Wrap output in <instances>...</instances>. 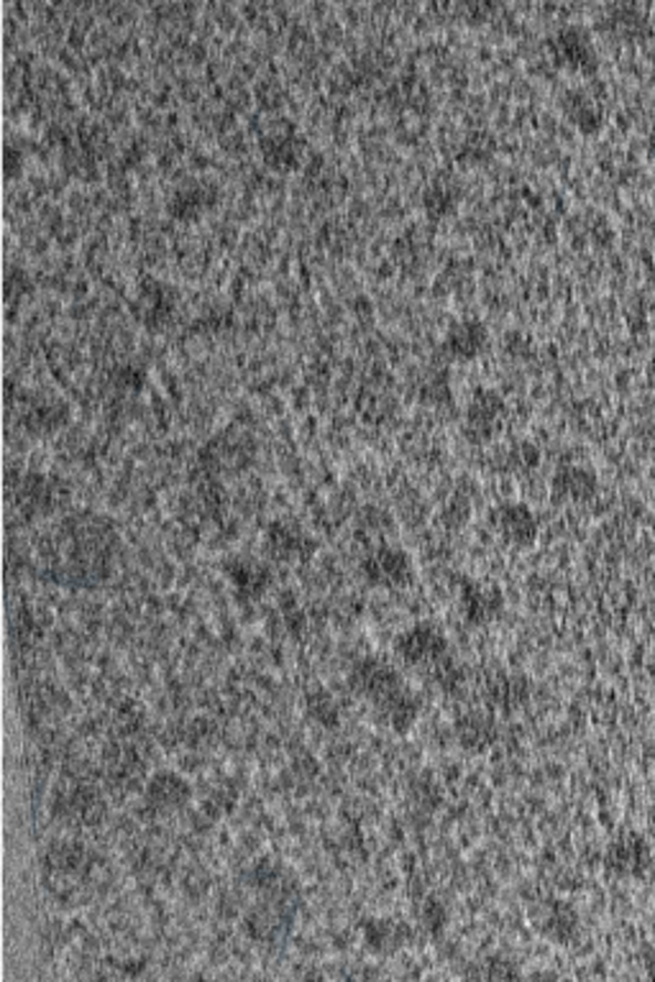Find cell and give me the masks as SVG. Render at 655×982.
Instances as JSON below:
<instances>
[{"instance_id": "cell-1", "label": "cell", "mask_w": 655, "mask_h": 982, "mask_svg": "<svg viewBox=\"0 0 655 982\" xmlns=\"http://www.w3.org/2000/svg\"><path fill=\"white\" fill-rule=\"evenodd\" d=\"M604 867L612 878L645 880L655 867L651 842L641 832H622L604 849Z\"/></svg>"}, {"instance_id": "cell-2", "label": "cell", "mask_w": 655, "mask_h": 982, "mask_svg": "<svg viewBox=\"0 0 655 982\" xmlns=\"http://www.w3.org/2000/svg\"><path fill=\"white\" fill-rule=\"evenodd\" d=\"M362 576L366 578L368 586L374 588H405L409 581L415 578V563L405 547L382 543L374 551L366 553L362 561Z\"/></svg>"}, {"instance_id": "cell-3", "label": "cell", "mask_w": 655, "mask_h": 982, "mask_svg": "<svg viewBox=\"0 0 655 982\" xmlns=\"http://www.w3.org/2000/svg\"><path fill=\"white\" fill-rule=\"evenodd\" d=\"M548 49H551L555 64L571 72L592 75L600 67V52L594 46V36L579 23H563V27L555 29L548 39Z\"/></svg>"}, {"instance_id": "cell-4", "label": "cell", "mask_w": 655, "mask_h": 982, "mask_svg": "<svg viewBox=\"0 0 655 982\" xmlns=\"http://www.w3.org/2000/svg\"><path fill=\"white\" fill-rule=\"evenodd\" d=\"M448 637L444 629L433 621H415L413 627L403 629L395 640L397 658L407 666H436L448 658Z\"/></svg>"}, {"instance_id": "cell-5", "label": "cell", "mask_w": 655, "mask_h": 982, "mask_svg": "<svg viewBox=\"0 0 655 982\" xmlns=\"http://www.w3.org/2000/svg\"><path fill=\"white\" fill-rule=\"evenodd\" d=\"M349 686L358 696H364V699H368L372 703H380L384 696L397 691L399 686H405V683L389 660L376 658V655H366V658L356 660L354 668H351Z\"/></svg>"}, {"instance_id": "cell-6", "label": "cell", "mask_w": 655, "mask_h": 982, "mask_svg": "<svg viewBox=\"0 0 655 982\" xmlns=\"http://www.w3.org/2000/svg\"><path fill=\"white\" fill-rule=\"evenodd\" d=\"M491 527L507 545L512 547H528L538 540L540 522L532 512V506L526 502H502L491 510Z\"/></svg>"}, {"instance_id": "cell-7", "label": "cell", "mask_w": 655, "mask_h": 982, "mask_svg": "<svg viewBox=\"0 0 655 982\" xmlns=\"http://www.w3.org/2000/svg\"><path fill=\"white\" fill-rule=\"evenodd\" d=\"M458 604H461V614L469 625L485 627L502 617L505 594L497 584L466 578L461 584V592H458Z\"/></svg>"}, {"instance_id": "cell-8", "label": "cell", "mask_w": 655, "mask_h": 982, "mask_svg": "<svg viewBox=\"0 0 655 982\" xmlns=\"http://www.w3.org/2000/svg\"><path fill=\"white\" fill-rule=\"evenodd\" d=\"M507 415V405L505 399L497 395L495 389H479L477 395L469 399V407H466V417H464V428L466 436L477 443H485V440H491L502 428Z\"/></svg>"}, {"instance_id": "cell-9", "label": "cell", "mask_w": 655, "mask_h": 982, "mask_svg": "<svg viewBox=\"0 0 655 982\" xmlns=\"http://www.w3.org/2000/svg\"><path fill=\"white\" fill-rule=\"evenodd\" d=\"M175 307H177V292L171 290L167 282L144 280L142 286H138L134 300V313L144 325L162 327L164 323H169L171 315H175Z\"/></svg>"}, {"instance_id": "cell-10", "label": "cell", "mask_w": 655, "mask_h": 982, "mask_svg": "<svg viewBox=\"0 0 655 982\" xmlns=\"http://www.w3.org/2000/svg\"><path fill=\"white\" fill-rule=\"evenodd\" d=\"M600 489V479L592 466L584 463H563L551 479V497L563 504L589 502Z\"/></svg>"}, {"instance_id": "cell-11", "label": "cell", "mask_w": 655, "mask_h": 982, "mask_svg": "<svg viewBox=\"0 0 655 982\" xmlns=\"http://www.w3.org/2000/svg\"><path fill=\"white\" fill-rule=\"evenodd\" d=\"M489 346V327L479 317H461L450 323L444 335V351L458 362H471Z\"/></svg>"}, {"instance_id": "cell-12", "label": "cell", "mask_w": 655, "mask_h": 982, "mask_svg": "<svg viewBox=\"0 0 655 982\" xmlns=\"http://www.w3.org/2000/svg\"><path fill=\"white\" fill-rule=\"evenodd\" d=\"M218 195L220 190L216 182H208V179H193V182H183L179 187H175V192H171L167 200V210L169 216L177 220H195L218 202Z\"/></svg>"}, {"instance_id": "cell-13", "label": "cell", "mask_w": 655, "mask_h": 982, "mask_svg": "<svg viewBox=\"0 0 655 982\" xmlns=\"http://www.w3.org/2000/svg\"><path fill=\"white\" fill-rule=\"evenodd\" d=\"M561 108L581 134H596L604 126V118H607V111H604L600 97L586 87H569L561 95Z\"/></svg>"}, {"instance_id": "cell-14", "label": "cell", "mask_w": 655, "mask_h": 982, "mask_svg": "<svg viewBox=\"0 0 655 982\" xmlns=\"http://www.w3.org/2000/svg\"><path fill=\"white\" fill-rule=\"evenodd\" d=\"M264 545L267 551L280 561H292V558H305L310 555V551L315 547V540L302 530L298 522L292 520H277L269 525L267 535H264Z\"/></svg>"}, {"instance_id": "cell-15", "label": "cell", "mask_w": 655, "mask_h": 982, "mask_svg": "<svg viewBox=\"0 0 655 982\" xmlns=\"http://www.w3.org/2000/svg\"><path fill=\"white\" fill-rule=\"evenodd\" d=\"M536 927L553 944H571L579 937V913L569 900H548L540 908Z\"/></svg>"}, {"instance_id": "cell-16", "label": "cell", "mask_w": 655, "mask_h": 982, "mask_svg": "<svg viewBox=\"0 0 655 982\" xmlns=\"http://www.w3.org/2000/svg\"><path fill=\"white\" fill-rule=\"evenodd\" d=\"M413 937L415 931L407 921L389 919V916L366 919L364 923V944L374 954H395L399 949H405Z\"/></svg>"}, {"instance_id": "cell-17", "label": "cell", "mask_w": 655, "mask_h": 982, "mask_svg": "<svg viewBox=\"0 0 655 982\" xmlns=\"http://www.w3.org/2000/svg\"><path fill=\"white\" fill-rule=\"evenodd\" d=\"M374 707L392 732L407 734L415 727L417 717H420L423 701L417 699L413 691L405 689V686H399L397 691L384 696V699L380 703H374Z\"/></svg>"}, {"instance_id": "cell-18", "label": "cell", "mask_w": 655, "mask_h": 982, "mask_svg": "<svg viewBox=\"0 0 655 982\" xmlns=\"http://www.w3.org/2000/svg\"><path fill=\"white\" fill-rule=\"evenodd\" d=\"M190 796H193L190 783H187L183 775L169 771L157 773L149 781V785H146V798H149V804L157 808H179L190 801Z\"/></svg>"}, {"instance_id": "cell-19", "label": "cell", "mask_w": 655, "mask_h": 982, "mask_svg": "<svg viewBox=\"0 0 655 982\" xmlns=\"http://www.w3.org/2000/svg\"><path fill=\"white\" fill-rule=\"evenodd\" d=\"M226 573L231 578V584L236 586V592L241 596H261L272 584V576H269V568L261 566L259 561L251 558H233L226 563Z\"/></svg>"}, {"instance_id": "cell-20", "label": "cell", "mask_w": 655, "mask_h": 982, "mask_svg": "<svg viewBox=\"0 0 655 982\" xmlns=\"http://www.w3.org/2000/svg\"><path fill=\"white\" fill-rule=\"evenodd\" d=\"M302 157V138L294 130H280L264 138V159L277 169L294 167Z\"/></svg>"}, {"instance_id": "cell-21", "label": "cell", "mask_w": 655, "mask_h": 982, "mask_svg": "<svg viewBox=\"0 0 655 982\" xmlns=\"http://www.w3.org/2000/svg\"><path fill=\"white\" fill-rule=\"evenodd\" d=\"M456 734H458V742H461L466 750L481 752V750H487L491 742H495L497 730H495V722H491V717L466 714L461 722H458Z\"/></svg>"}, {"instance_id": "cell-22", "label": "cell", "mask_w": 655, "mask_h": 982, "mask_svg": "<svg viewBox=\"0 0 655 982\" xmlns=\"http://www.w3.org/2000/svg\"><path fill=\"white\" fill-rule=\"evenodd\" d=\"M604 23H607L612 34H620L625 39H641L643 34H648V19H645V13L635 6L612 8L610 19Z\"/></svg>"}, {"instance_id": "cell-23", "label": "cell", "mask_w": 655, "mask_h": 982, "mask_svg": "<svg viewBox=\"0 0 655 982\" xmlns=\"http://www.w3.org/2000/svg\"><path fill=\"white\" fill-rule=\"evenodd\" d=\"M458 198H461V187H458L454 179H436V182H430L423 192L425 210L436 218L454 210Z\"/></svg>"}, {"instance_id": "cell-24", "label": "cell", "mask_w": 655, "mask_h": 982, "mask_svg": "<svg viewBox=\"0 0 655 982\" xmlns=\"http://www.w3.org/2000/svg\"><path fill=\"white\" fill-rule=\"evenodd\" d=\"M526 693H528L526 678H522V676H514V673H502V676L497 678L495 683H491V689H489V701H495L497 707L510 709V707H514V703H518V701L526 699Z\"/></svg>"}, {"instance_id": "cell-25", "label": "cell", "mask_w": 655, "mask_h": 982, "mask_svg": "<svg viewBox=\"0 0 655 982\" xmlns=\"http://www.w3.org/2000/svg\"><path fill=\"white\" fill-rule=\"evenodd\" d=\"M417 919H420V929L425 931V934L438 937V934H444L446 927H448V908H446L444 900L425 898Z\"/></svg>"}, {"instance_id": "cell-26", "label": "cell", "mask_w": 655, "mask_h": 982, "mask_svg": "<svg viewBox=\"0 0 655 982\" xmlns=\"http://www.w3.org/2000/svg\"><path fill=\"white\" fill-rule=\"evenodd\" d=\"M305 709H308V717L315 719L318 724H323V727L339 724V707H335L331 693H325V691L310 693L308 701H305Z\"/></svg>"}, {"instance_id": "cell-27", "label": "cell", "mask_w": 655, "mask_h": 982, "mask_svg": "<svg viewBox=\"0 0 655 982\" xmlns=\"http://www.w3.org/2000/svg\"><path fill=\"white\" fill-rule=\"evenodd\" d=\"M448 389V379H446V374H430V379H425L423 382V395H425V403H440L438 399V391H446Z\"/></svg>"}, {"instance_id": "cell-28", "label": "cell", "mask_w": 655, "mask_h": 982, "mask_svg": "<svg viewBox=\"0 0 655 982\" xmlns=\"http://www.w3.org/2000/svg\"><path fill=\"white\" fill-rule=\"evenodd\" d=\"M641 964L651 978H655V944H648V947L641 949Z\"/></svg>"}, {"instance_id": "cell-29", "label": "cell", "mask_w": 655, "mask_h": 982, "mask_svg": "<svg viewBox=\"0 0 655 982\" xmlns=\"http://www.w3.org/2000/svg\"><path fill=\"white\" fill-rule=\"evenodd\" d=\"M648 154H651V159L655 161V128L648 134Z\"/></svg>"}, {"instance_id": "cell-30", "label": "cell", "mask_w": 655, "mask_h": 982, "mask_svg": "<svg viewBox=\"0 0 655 982\" xmlns=\"http://www.w3.org/2000/svg\"><path fill=\"white\" fill-rule=\"evenodd\" d=\"M648 376H651V382L655 384V354L648 358Z\"/></svg>"}]
</instances>
